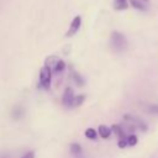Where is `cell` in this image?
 <instances>
[{
	"label": "cell",
	"instance_id": "obj_1",
	"mask_svg": "<svg viewBox=\"0 0 158 158\" xmlns=\"http://www.w3.org/2000/svg\"><path fill=\"white\" fill-rule=\"evenodd\" d=\"M111 46L116 52H123L127 48V40L121 32L114 31L111 33Z\"/></svg>",
	"mask_w": 158,
	"mask_h": 158
},
{
	"label": "cell",
	"instance_id": "obj_2",
	"mask_svg": "<svg viewBox=\"0 0 158 158\" xmlns=\"http://www.w3.org/2000/svg\"><path fill=\"white\" fill-rule=\"evenodd\" d=\"M52 74L53 73L48 65L44 64L41 68V70H40V85H41V88H43L46 90L49 89L51 83H52Z\"/></svg>",
	"mask_w": 158,
	"mask_h": 158
},
{
	"label": "cell",
	"instance_id": "obj_3",
	"mask_svg": "<svg viewBox=\"0 0 158 158\" xmlns=\"http://www.w3.org/2000/svg\"><path fill=\"white\" fill-rule=\"evenodd\" d=\"M123 120H125L126 122H130L131 125H133L136 128H138V130H141V131H146V130H147L146 123H144L142 120H139L138 117H136V116H132V115L127 114V115L123 116Z\"/></svg>",
	"mask_w": 158,
	"mask_h": 158
},
{
	"label": "cell",
	"instance_id": "obj_4",
	"mask_svg": "<svg viewBox=\"0 0 158 158\" xmlns=\"http://www.w3.org/2000/svg\"><path fill=\"white\" fill-rule=\"evenodd\" d=\"M80 25H81V17H80V16H75V17L72 20L70 26H69V28H68V31H67V37L74 36V35L78 32V30L80 28Z\"/></svg>",
	"mask_w": 158,
	"mask_h": 158
},
{
	"label": "cell",
	"instance_id": "obj_5",
	"mask_svg": "<svg viewBox=\"0 0 158 158\" xmlns=\"http://www.w3.org/2000/svg\"><path fill=\"white\" fill-rule=\"evenodd\" d=\"M73 99H74V91H73V89L72 88H67L64 90V94H63V98H62L63 105L67 106V107H72Z\"/></svg>",
	"mask_w": 158,
	"mask_h": 158
},
{
	"label": "cell",
	"instance_id": "obj_6",
	"mask_svg": "<svg viewBox=\"0 0 158 158\" xmlns=\"http://www.w3.org/2000/svg\"><path fill=\"white\" fill-rule=\"evenodd\" d=\"M111 132H114L115 136H116L118 139L126 138V132L123 131V128L121 127V125H112V127H111Z\"/></svg>",
	"mask_w": 158,
	"mask_h": 158
},
{
	"label": "cell",
	"instance_id": "obj_7",
	"mask_svg": "<svg viewBox=\"0 0 158 158\" xmlns=\"http://www.w3.org/2000/svg\"><path fill=\"white\" fill-rule=\"evenodd\" d=\"M98 133H99V136H100L101 138H109L112 132H111V128H109V127L105 126V125H101V126H99V128H98Z\"/></svg>",
	"mask_w": 158,
	"mask_h": 158
},
{
	"label": "cell",
	"instance_id": "obj_8",
	"mask_svg": "<svg viewBox=\"0 0 158 158\" xmlns=\"http://www.w3.org/2000/svg\"><path fill=\"white\" fill-rule=\"evenodd\" d=\"M64 68H65V63H64V60L58 59L57 63H56V64L53 65V68H52V73L59 74V73H62V72L64 70Z\"/></svg>",
	"mask_w": 158,
	"mask_h": 158
},
{
	"label": "cell",
	"instance_id": "obj_9",
	"mask_svg": "<svg viewBox=\"0 0 158 158\" xmlns=\"http://www.w3.org/2000/svg\"><path fill=\"white\" fill-rule=\"evenodd\" d=\"M114 7L116 10H126L128 7L127 0H114Z\"/></svg>",
	"mask_w": 158,
	"mask_h": 158
},
{
	"label": "cell",
	"instance_id": "obj_10",
	"mask_svg": "<svg viewBox=\"0 0 158 158\" xmlns=\"http://www.w3.org/2000/svg\"><path fill=\"white\" fill-rule=\"evenodd\" d=\"M72 78H73V80L75 81V84H77L78 86H83V85H84V79L81 78V75H80L79 73L72 72Z\"/></svg>",
	"mask_w": 158,
	"mask_h": 158
},
{
	"label": "cell",
	"instance_id": "obj_11",
	"mask_svg": "<svg viewBox=\"0 0 158 158\" xmlns=\"http://www.w3.org/2000/svg\"><path fill=\"white\" fill-rule=\"evenodd\" d=\"M84 100H85V95H77V96H74L72 107H78V106H80V105L84 102Z\"/></svg>",
	"mask_w": 158,
	"mask_h": 158
},
{
	"label": "cell",
	"instance_id": "obj_12",
	"mask_svg": "<svg viewBox=\"0 0 158 158\" xmlns=\"http://www.w3.org/2000/svg\"><path fill=\"white\" fill-rule=\"evenodd\" d=\"M96 136H98V132H96L94 128L89 127V128L85 130V137H86V138H89V139H95Z\"/></svg>",
	"mask_w": 158,
	"mask_h": 158
},
{
	"label": "cell",
	"instance_id": "obj_13",
	"mask_svg": "<svg viewBox=\"0 0 158 158\" xmlns=\"http://www.w3.org/2000/svg\"><path fill=\"white\" fill-rule=\"evenodd\" d=\"M130 4H131L135 9H137V10H144V9H146L144 4H143L141 0H130Z\"/></svg>",
	"mask_w": 158,
	"mask_h": 158
},
{
	"label": "cell",
	"instance_id": "obj_14",
	"mask_svg": "<svg viewBox=\"0 0 158 158\" xmlns=\"http://www.w3.org/2000/svg\"><path fill=\"white\" fill-rule=\"evenodd\" d=\"M126 141H127V146H136L137 142H138V138L136 135H128V137H126Z\"/></svg>",
	"mask_w": 158,
	"mask_h": 158
},
{
	"label": "cell",
	"instance_id": "obj_15",
	"mask_svg": "<svg viewBox=\"0 0 158 158\" xmlns=\"http://www.w3.org/2000/svg\"><path fill=\"white\" fill-rule=\"evenodd\" d=\"M70 151H72L73 154L79 156V154L81 153V147H80V144H78V143H73V144L70 146Z\"/></svg>",
	"mask_w": 158,
	"mask_h": 158
},
{
	"label": "cell",
	"instance_id": "obj_16",
	"mask_svg": "<svg viewBox=\"0 0 158 158\" xmlns=\"http://www.w3.org/2000/svg\"><path fill=\"white\" fill-rule=\"evenodd\" d=\"M21 116H22V110L19 109V107L15 109V110H14V118H20Z\"/></svg>",
	"mask_w": 158,
	"mask_h": 158
},
{
	"label": "cell",
	"instance_id": "obj_17",
	"mask_svg": "<svg viewBox=\"0 0 158 158\" xmlns=\"http://www.w3.org/2000/svg\"><path fill=\"white\" fill-rule=\"evenodd\" d=\"M117 146H118L120 148H125V147L127 146V141H126V138L118 139V143H117Z\"/></svg>",
	"mask_w": 158,
	"mask_h": 158
},
{
	"label": "cell",
	"instance_id": "obj_18",
	"mask_svg": "<svg viewBox=\"0 0 158 158\" xmlns=\"http://www.w3.org/2000/svg\"><path fill=\"white\" fill-rule=\"evenodd\" d=\"M21 158H35V153L32 152V151H30V152H27V153H25Z\"/></svg>",
	"mask_w": 158,
	"mask_h": 158
},
{
	"label": "cell",
	"instance_id": "obj_19",
	"mask_svg": "<svg viewBox=\"0 0 158 158\" xmlns=\"http://www.w3.org/2000/svg\"><path fill=\"white\" fill-rule=\"evenodd\" d=\"M0 158H11L9 153H0Z\"/></svg>",
	"mask_w": 158,
	"mask_h": 158
}]
</instances>
